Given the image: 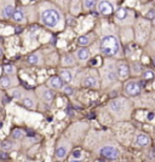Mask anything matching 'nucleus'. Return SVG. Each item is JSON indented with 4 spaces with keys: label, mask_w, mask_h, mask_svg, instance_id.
<instances>
[{
    "label": "nucleus",
    "mask_w": 155,
    "mask_h": 162,
    "mask_svg": "<svg viewBox=\"0 0 155 162\" xmlns=\"http://www.w3.org/2000/svg\"><path fill=\"white\" fill-rule=\"evenodd\" d=\"M142 76H143V79H144V80H153L155 75H154V73H153L152 70H144Z\"/></svg>",
    "instance_id": "nucleus-25"
},
{
    "label": "nucleus",
    "mask_w": 155,
    "mask_h": 162,
    "mask_svg": "<svg viewBox=\"0 0 155 162\" xmlns=\"http://www.w3.org/2000/svg\"><path fill=\"white\" fill-rule=\"evenodd\" d=\"M82 87H87V88H93V87H97L98 86V82H97V79L95 76H86L84 81L81 82Z\"/></svg>",
    "instance_id": "nucleus-10"
},
{
    "label": "nucleus",
    "mask_w": 155,
    "mask_h": 162,
    "mask_svg": "<svg viewBox=\"0 0 155 162\" xmlns=\"http://www.w3.org/2000/svg\"><path fill=\"white\" fill-rule=\"evenodd\" d=\"M67 154H68V146L61 145V146H58L57 150H56V156H57V159H59V160L63 159V157H66Z\"/></svg>",
    "instance_id": "nucleus-14"
},
{
    "label": "nucleus",
    "mask_w": 155,
    "mask_h": 162,
    "mask_svg": "<svg viewBox=\"0 0 155 162\" xmlns=\"http://www.w3.org/2000/svg\"><path fill=\"white\" fill-rule=\"evenodd\" d=\"M63 91H64L67 94H69V96L74 93V88L70 87V86H68V85H67V86H63Z\"/></svg>",
    "instance_id": "nucleus-29"
},
{
    "label": "nucleus",
    "mask_w": 155,
    "mask_h": 162,
    "mask_svg": "<svg viewBox=\"0 0 155 162\" xmlns=\"http://www.w3.org/2000/svg\"><path fill=\"white\" fill-rule=\"evenodd\" d=\"M99 154H101L102 157H104V159H107V160H116V159H119V156H120L119 150H117L116 148H114V146H110V145L103 146V148L99 150Z\"/></svg>",
    "instance_id": "nucleus-3"
},
{
    "label": "nucleus",
    "mask_w": 155,
    "mask_h": 162,
    "mask_svg": "<svg viewBox=\"0 0 155 162\" xmlns=\"http://www.w3.org/2000/svg\"><path fill=\"white\" fill-rule=\"evenodd\" d=\"M59 76L63 80V82H66V83H69L72 81V79H73V75H72V73L69 70H62Z\"/></svg>",
    "instance_id": "nucleus-15"
},
{
    "label": "nucleus",
    "mask_w": 155,
    "mask_h": 162,
    "mask_svg": "<svg viewBox=\"0 0 155 162\" xmlns=\"http://www.w3.org/2000/svg\"><path fill=\"white\" fill-rule=\"evenodd\" d=\"M96 1L97 0H84V6H85V9H87V10L93 9V7L96 6Z\"/></svg>",
    "instance_id": "nucleus-24"
},
{
    "label": "nucleus",
    "mask_w": 155,
    "mask_h": 162,
    "mask_svg": "<svg viewBox=\"0 0 155 162\" xmlns=\"http://www.w3.org/2000/svg\"><path fill=\"white\" fill-rule=\"evenodd\" d=\"M154 116H155L154 113H149V114H148V120H150V121L154 120Z\"/></svg>",
    "instance_id": "nucleus-34"
},
{
    "label": "nucleus",
    "mask_w": 155,
    "mask_h": 162,
    "mask_svg": "<svg viewBox=\"0 0 155 162\" xmlns=\"http://www.w3.org/2000/svg\"><path fill=\"white\" fill-rule=\"evenodd\" d=\"M125 91H126V93H127L129 96L136 97V96H138V94L141 93L142 87H141V85H139L138 82H136V81H130V82L126 83Z\"/></svg>",
    "instance_id": "nucleus-6"
},
{
    "label": "nucleus",
    "mask_w": 155,
    "mask_h": 162,
    "mask_svg": "<svg viewBox=\"0 0 155 162\" xmlns=\"http://www.w3.org/2000/svg\"><path fill=\"white\" fill-rule=\"evenodd\" d=\"M78 44H79L80 46H86V45H89V44H90V37H87V35H81V37H79Z\"/></svg>",
    "instance_id": "nucleus-20"
},
{
    "label": "nucleus",
    "mask_w": 155,
    "mask_h": 162,
    "mask_svg": "<svg viewBox=\"0 0 155 162\" xmlns=\"http://www.w3.org/2000/svg\"><path fill=\"white\" fill-rule=\"evenodd\" d=\"M145 17H147L148 20H155V10H150V11L145 15Z\"/></svg>",
    "instance_id": "nucleus-30"
},
{
    "label": "nucleus",
    "mask_w": 155,
    "mask_h": 162,
    "mask_svg": "<svg viewBox=\"0 0 155 162\" xmlns=\"http://www.w3.org/2000/svg\"><path fill=\"white\" fill-rule=\"evenodd\" d=\"M153 61H154V64H155V57H154V60H153Z\"/></svg>",
    "instance_id": "nucleus-38"
},
{
    "label": "nucleus",
    "mask_w": 155,
    "mask_h": 162,
    "mask_svg": "<svg viewBox=\"0 0 155 162\" xmlns=\"http://www.w3.org/2000/svg\"><path fill=\"white\" fill-rule=\"evenodd\" d=\"M1 56H2V48L0 47V57H1Z\"/></svg>",
    "instance_id": "nucleus-36"
},
{
    "label": "nucleus",
    "mask_w": 155,
    "mask_h": 162,
    "mask_svg": "<svg viewBox=\"0 0 155 162\" xmlns=\"http://www.w3.org/2000/svg\"><path fill=\"white\" fill-rule=\"evenodd\" d=\"M109 109L114 114H124L126 110V101L124 99H114L109 103Z\"/></svg>",
    "instance_id": "nucleus-4"
},
{
    "label": "nucleus",
    "mask_w": 155,
    "mask_h": 162,
    "mask_svg": "<svg viewBox=\"0 0 155 162\" xmlns=\"http://www.w3.org/2000/svg\"><path fill=\"white\" fill-rule=\"evenodd\" d=\"M12 20L15 21V22H17V23L24 22V21H26V17H24L23 11H22V10H19V9H16V10H15V12H14V15H12Z\"/></svg>",
    "instance_id": "nucleus-13"
},
{
    "label": "nucleus",
    "mask_w": 155,
    "mask_h": 162,
    "mask_svg": "<svg viewBox=\"0 0 155 162\" xmlns=\"http://www.w3.org/2000/svg\"><path fill=\"white\" fill-rule=\"evenodd\" d=\"M99 50L104 56H108V57H113L117 55L120 51V44L117 38L114 35L103 37L99 42Z\"/></svg>",
    "instance_id": "nucleus-1"
},
{
    "label": "nucleus",
    "mask_w": 155,
    "mask_h": 162,
    "mask_svg": "<svg viewBox=\"0 0 155 162\" xmlns=\"http://www.w3.org/2000/svg\"><path fill=\"white\" fill-rule=\"evenodd\" d=\"M39 61H40V57H39L38 53H33V55H30L29 57H28V63L29 64H33V65H35V64H38Z\"/></svg>",
    "instance_id": "nucleus-21"
},
{
    "label": "nucleus",
    "mask_w": 155,
    "mask_h": 162,
    "mask_svg": "<svg viewBox=\"0 0 155 162\" xmlns=\"http://www.w3.org/2000/svg\"><path fill=\"white\" fill-rule=\"evenodd\" d=\"M149 143H150V139H149V137L147 134H144V133L137 134V137H136V144L138 146H147V145H149Z\"/></svg>",
    "instance_id": "nucleus-9"
},
{
    "label": "nucleus",
    "mask_w": 155,
    "mask_h": 162,
    "mask_svg": "<svg viewBox=\"0 0 155 162\" xmlns=\"http://www.w3.org/2000/svg\"><path fill=\"white\" fill-rule=\"evenodd\" d=\"M0 154H1V152H0Z\"/></svg>",
    "instance_id": "nucleus-39"
},
{
    "label": "nucleus",
    "mask_w": 155,
    "mask_h": 162,
    "mask_svg": "<svg viewBox=\"0 0 155 162\" xmlns=\"http://www.w3.org/2000/svg\"><path fill=\"white\" fill-rule=\"evenodd\" d=\"M115 16L117 20H125L126 18V16H127V14H126V10L124 9V7H120V9H117L115 11Z\"/></svg>",
    "instance_id": "nucleus-19"
},
{
    "label": "nucleus",
    "mask_w": 155,
    "mask_h": 162,
    "mask_svg": "<svg viewBox=\"0 0 155 162\" xmlns=\"http://www.w3.org/2000/svg\"><path fill=\"white\" fill-rule=\"evenodd\" d=\"M64 58L67 60V61H63V63H64V64H67V63H69V64H73V63H74V61H70V60H72V57H69V56H67V57H64Z\"/></svg>",
    "instance_id": "nucleus-33"
},
{
    "label": "nucleus",
    "mask_w": 155,
    "mask_h": 162,
    "mask_svg": "<svg viewBox=\"0 0 155 162\" xmlns=\"http://www.w3.org/2000/svg\"><path fill=\"white\" fill-rule=\"evenodd\" d=\"M132 67H133V68H136V69H133V71H135V73H141V71L143 70V68H142L139 64H133Z\"/></svg>",
    "instance_id": "nucleus-32"
},
{
    "label": "nucleus",
    "mask_w": 155,
    "mask_h": 162,
    "mask_svg": "<svg viewBox=\"0 0 155 162\" xmlns=\"http://www.w3.org/2000/svg\"><path fill=\"white\" fill-rule=\"evenodd\" d=\"M6 159H7V155L1 152V154H0V160H6Z\"/></svg>",
    "instance_id": "nucleus-35"
},
{
    "label": "nucleus",
    "mask_w": 155,
    "mask_h": 162,
    "mask_svg": "<svg viewBox=\"0 0 155 162\" xmlns=\"http://www.w3.org/2000/svg\"><path fill=\"white\" fill-rule=\"evenodd\" d=\"M107 79L109 81H113L115 79V73H113V71H109L108 74H107Z\"/></svg>",
    "instance_id": "nucleus-31"
},
{
    "label": "nucleus",
    "mask_w": 155,
    "mask_h": 162,
    "mask_svg": "<svg viewBox=\"0 0 155 162\" xmlns=\"http://www.w3.org/2000/svg\"><path fill=\"white\" fill-rule=\"evenodd\" d=\"M4 71H5L6 74L11 75V74L15 73V68H14L12 65H5V67H4Z\"/></svg>",
    "instance_id": "nucleus-27"
},
{
    "label": "nucleus",
    "mask_w": 155,
    "mask_h": 162,
    "mask_svg": "<svg viewBox=\"0 0 155 162\" xmlns=\"http://www.w3.org/2000/svg\"><path fill=\"white\" fill-rule=\"evenodd\" d=\"M54 98H55L54 91H51V90H45V91L42 92V99L45 102H51Z\"/></svg>",
    "instance_id": "nucleus-17"
},
{
    "label": "nucleus",
    "mask_w": 155,
    "mask_h": 162,
    "mask_svg": "<svg viewBox=\"0 0 155 162\" xmlns=\"http://www.w3.org/2000/svg\"><path fill=\"white\" fill-rule=\"evenodd\" d=\"M129 75H130V67L126 63H120L116 69V76L120 80H125L129 78Z\"/></svg>",
    "instance_id": "nucleus-7"
},
{
    "label": "nucleus",
    "mask_w": 155,
    "mask_h": 162,
    "mask_svg": "<svg viewBox=\"0 0 155 162\" xmlns=\"http://www.w3.org/2000/svg\"><path fill=\"white\" fill-rule=\"evenodd\" d=\"M14 12H15V6L12 4H7L1 10V17L2 18H12Z\"/></svg>",
    "instance_id": "nucleus-8"
},
{
    "label": "nucleus",
    "mask_w": 155,
    "mask_h": 162,
    "mask_svg": "<svg viewBox=\"0 0 155 162\" xmlns=\"http://www.w3.org/2000/svg\"><path fill=\"white\" fill-rule=\"evenodd\" d=\"M1 127H2V122H0V129H1Z\"/></svg>",
    "instance_id": "nucleus-37"
},
{
    "label": "nucleus",
    "mask_w": 155,
    "mask_h": 162,
    "mask_svg": "<svg viewBox=\"0 0 155 162\" xmlns=\"http://www.w3.org/2000/svg\"><path fill=\"white\" fill-rule=\"evenodd\" d=\"M97 9H98L99 14H102V15H110L114 12V5L108 0L99 1L97 5Z\"/></svg>",
    "instance_id": "nucleus-5"
},
{
    "label": "nucleus",
    "mask_w": 155,
    "mask_h": 162,
    "mask_svg": "<svg viewBox=\"0 0 155 162\" xmlns=\"http://www.w3.org/2000/svg\"><path fill=\"white\" fill-rule=\"evenodd\" d=\"M1 149L4 150V151H9V150H11L12 149V143L10 142V141H5V142L1 143Z\"/></svg>",
    "instance_id": "nucleus-26"
},
{
    "label": "nucleus",
    "mask_w": 155,
    "mask_h": 162,
    "mask_svg": "<svg viewBox=\"0 0 155 162\" xmlns=\"http://www.w3.org/2000/svg\"><path fill=\"white\" fill-rule=\"evenodd\" d=\"M10 96H11L14 99H21V98H22V92L19 91L18 88H15V90H11V91H10Z\"/></svg>",
    "instance_id": "nucleus-23"
},
{
    "label": "nucleus",
    "mask_w": 155,
    "mask_h": 162,
    "mask_svg": "<svg viewBox=\"0 0 155 162\" xmlns=\"http://www.w3.org/2000/svg\"><path fill=\"white\" fill-rule=\"evenodd\" d=\"M0 86H1L2 88H7V87H10V86H11V81H10V79H9L7 76L1 78V79H0Z\"/></svg>",
    "instance_id": "nucleus-22"
},
{
    "label": "nucleus",
    "mask_w": 155,
    "mask_h": 162,
    "mask_svg": "<svg viewBox=\"0 0 155 162\" xmlns=\"http://www.w3.org/2000/svg\"><path fill=\"white\" fill-rule=\"evenodd\" d=\"M77 57L79 61L81 62H85L89 60V57H90V51H89V48H86V47H81V48H79L77 51Z\"/></svg>",
    "instance_id": "nucleus-11"
},
{
    "label": "nucleus",
    "mask_w": 155,
    "mask_h": 162,
    "mask_svg": "<svg viewBox=\"0 0 155 162\" xmlns=\"http://www.w3.org/2000/svg\"><path fill=\"white\" fill-rule=\"evenodd\" d=\"M82 157V152L80 150H74L73 151V160H80Z\"/></svg>",
    "instance_id": "nucleus-28"
},
{
    "label": "nucleus",
    "mask_w": 155,
    "mask_h": 162,
    "mask_svg": "<svg viewBox=\"0 0 155 162\" xmlns=\"http://www.w3.org/2000/svg\"><path fill=\"white\" fill-rule=\"evenodd\" d=\"M11 136H12V138H14V139L18 141V139H22V138L24 137V132H23L22 129H19V128H15V129L12 131Z\"/></svg>",
    "instance_id": "nucleus-18"
},
{
    "label": "nucleus",
    "mask_w": 155,
    "mask_h": 162,
    "mask_svg": "<svg viewBox=\"0 0 155 162\" xmlns=\"http://www.w3.org/2000/svg\"><path fill=\"white\" fill-rule=\"evenodd\" d=\"M40 20L41 22L49 27V28H55L59 23L61 21V15L57 10H54V9H47L45 11L41 12V16H40Z\"/></svg>",
    "instance_id": "nucleus-2"
},
{
    "label": "nucleus",
    "mask_w": 155,
    "mask_h": 162,
    "mask_svg": "<svg viewBox=\"0 0 155 162\" xmlns=\"http://www.w3.org/2000/svg\"><path fill=\"white\" fill-rule=\"evenodd\" d=\"M49 86H50L51 88H55V90L62 88V87H63V80L61 79V76H52V78L49 80Z\"/></svg>",
    "instance_id": "nucleus-12"
},
{
    "label": "nucleus",
    "mask_w": 155,
    "mask_h": 162,
    "mask_svg": "<svg viewBox=\"0 0 155 162\" xmlns=\"http://www.w3.org/2000/svg\"><path fill=\"white\" fill-rule=\"evenodd\" d=\"M22 104H23L26 108H28V109H34V106H35V101H34L33 97H24L23 101H22Z\"/></svg>",
    "instance_id": "nucleus-16"
}]
</instances>
